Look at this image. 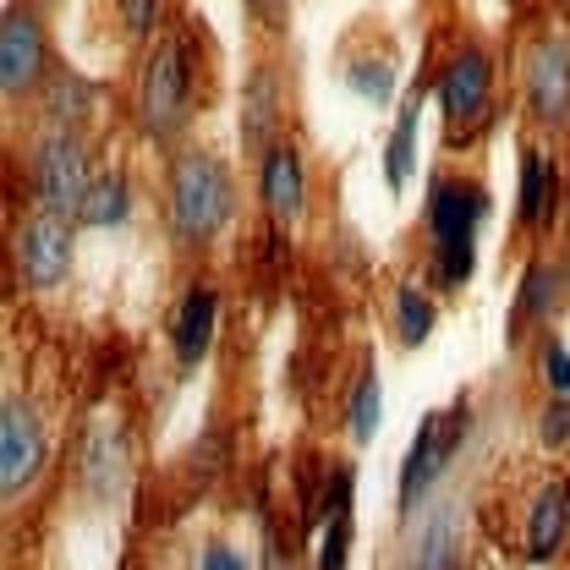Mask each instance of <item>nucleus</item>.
Segmentation results:
<instances>
[{
  "label": "nucleus",
  "mask_w": 570,
  "mask_h": 570,
  "mask_svg": "<svg viewBox=\"0 0 570 570\" xmlns=\"http://www.w3.org/2000/svg\"><path fill=\"white\" fill-rule=\"evenodd\" d=\"M489 82H494L489 56H483V50H461V56L444 67V77H439V105H444V116H450L455 127L478 121L483 105H489Z\"/></svg>",
  "instance_id": "1a4fd4ad"
},
{
  "label": "nucleus",
  "mask_w": 570,
  "mask_h": 570,
  "mask_svg": "<svg viewBox=\"0 0 570 570\" xmlns=\"http://www.w3.org/2000/svg\"><path fill=\"white\" fill-rule=\"evenodd\" d=\"M214 313H219V302H214L209 285H193L187 291V302H181V313H176V356L193 367V362H204L214 341Z\"/></svg>",
  "instance_id": "f8f14e48"
},
{
  "label": "nucleus",
  "mask_w": 570,
  "mask_h": 570,
  "mask_svg": "<svg viewBox=\"0 0 570 570\" xmlns=\"http://www.w3.org/2000/svg\"><path fill=\"white\" fill-rule=\"evenodd\" d=\"M395 318H401V341L406 346H423L433 335V302H428L417 285H401L395 291Z\"/></svg>",
  "instance_id": "6ab92c4d"
},
{
  "label": "nucleus",
  "mask_w": 570,
  "mask_h": 570,
  "mask_svg": "<svg viewBox=\"0 0 570 570\" xmlns=\"http://www.w3.org/2000/svg\"><path fill=\"white\" fill-rule=\"evenodd\" d=\"M264 570H291V560H269V566H264Z\"/></svg>",
  "instance_id": "c85d7f7f"
},
{
  "label": "nucleus",
  "mask_w": 570,
  "mask_h": 570,
  "mask_svg": "<svg viewBox=\"0 0 570 570\" xmlns=\"http://www.w3.org/2000/svg\"><path fill=\"white\" fill-rule=\"evenodd\" d=\"M132 209V193H127V181L121 176H99L94 187H88V198H82V209L77 219L82 225H121Z\"/></svg>",
  "instance_id": "dca6fc26"
},
{
  "label": "nucleus",
  "mask_w": 570,
  "mask_h": 570,
  "mask_svg": "<svg viewBox=\"0 0 570 570\" xmlns=\"http://www.w3.org/2000/svg\"><path fill=\"white\" fill-rule=\"evenodd\" d=\"M472 269H478V247H472V236H461V242H439V281L466 285L472 281Z\"/></svg>",
  "instance_id": "b1692460"
},
{
  "label": "nucleus",
  "mask_w": 570,
  "mask_h": 570,
  "mask_svg": "<svg viewBox=\"0 0 570 570\" xmlns=\"http://www.w3.org/2000/svg\"><path fill=\"white\" fill-rule=\"evenodd\" d=\"M45 466V433L28 401H6V417H0V483L6 494H22Z\"/></svg>",
  "instance_id": "39448f33"
},
{
  "label": "nucleus",
  "mask_w": 570,
  "mask_h": 570,
  "mask_svg": "<svg viewBox=\"0 0 570 570\" xmlns=\"http://www.w3.org/2000/svg\"><path fill=\"white\" fill-rule=\"evenodd\" d=\"M549 198H554V165H543V154H527L521 159V219L538 225L549 214Z\"/></svg>",
  "instance_id": "f3484780"
},
{
  "label": "nucleus",
  "mask_w": 570,
  "mask_h": 570,
  "mask_svg": "<svg viewBox=\"0 0 570 570\" xmlns=\"http://www.w3.org/2000/svg\"><path fill=\"white\" fill-rule=\"evenodd\" d=\"M346 549H352V472L335 478V515L318 543V570H346Z\"/></svg>",
  "instance_id": "2eb2a0df"
},
{
  "label": "nucleus",
  "mask_w": 570,
  "mask_h": 570,
  "mask_svg": "<svg viewBox=\"0 0 570 570\" xmlns=\"http://www.w3.org/2000/svg\"><path fill=\"white\" fill-rule=\"evenodd\" d=\"M230 219V176L209 154H187L170 176V225L181 242H209Z\"/></svg>",
  "instance_id": "f257e3e1"
},
{
  "label": "nucleus",
  "mask_w": 570,
  "mask_h": 570,
  "mask_svg": "<svg viewBox=\"0 0 570 570\" xmlns=\"http://www.w3.org/2000/svg\"><path fill=\"white\" fill-rule=\"evenodd\" d=\"M346 82H352L367 105H390V94H395V67H390V61H352V67H346Z\"/></svg>",
  "instance_id": "412c9836"
},
{
  "label": "nucleus",
  "mask_w": 570,
  "mask_h": 570,
  "mask_svg": "<svg viewBox=\"0 0 570 570\" xmlns=\"http://www.w3.org/2000/svg\"><path fill=\"white\" fill-rule=\"evenodd\" d=\"M17 258H22L28 285H39V291L61 285L71 269V225L56 209L33 214V219L22 225V236H17Z\"/></svg>",
  "instance_id": "20e7f679"
},
{
  "label": "nucleus",
  "mask_w": 570,
  "mask_h": 570,
  "mask_svg": "<svg viewBox=\"0 0 570 570\" xmlns=\"http://www.w3.org/2000/svg\"><path fill=\"white\" fill-rule=\"evenodd\" d=\"M543 373L554 379V390H560V395H570V356H566L560 341H549V346H543Z\"/></svg>",
  "instance_id": "393cba45"
},
{
  "label": "nucleus",
  "mask_w": 570,
  "mask_h": 570,
  "mask_svg": "<svg viewBox=\"0 0 570 570\" xmlns=\"http://www.w3.org/2000/svg\"><path fill=\"white\" fill-rule=\"evenodd\" d=\"M204 570H242V560H236V549L209 543V549H204Z\"/></svg>",
  "instance_id": "cd10ccee"
},
{
  "label": "nucleus",
  "mask_w": 570,
  "mask_h": 570,
  "mask_svg": "<svg viewBox=\"0 0 570 570\" xmlns=\"http://www.w3.org/2000/svg\"><path fill=\"white\" fill-rule=\"evenodd\" d=\"M45 71V28L33 11H6L0 22V82L6 94H22L33 88Z\"/></svg>",
  "instance_id": "0eeeda50"
},
{
  "label": "nucleus",
  "mask_w": 570,
  "mask_h": 570,
  "mask_svg": "<svg viewBox=\"0 0 570 570\" xmlns=\"http://www.w3.org/2000/svg\"><path fill=\"white\" fill-rule=\"evenodd\" d=\"M489 214V198L478 181H439L433 198H428V230L439 242H461L478 230V219Z\"/></svg>",
  "instance_id": "9d476101"
},
{
  "label": "nucleus",
  "mask_w": 570,
  "mask_h": 570,
  "mask_svg": "<svg viewBox=\"0 0 570 570\" xmlns=\"http://www.w3.org/2000/svg\"><path fill=\"white\" fill-rule=\"evenodd\" d=\"M127 17H132V33H148L159 17V0H127Z\"/></svg>",
  "instance_id": "bb28decb"
},
{
  "label": "nucleus",
  "mask_w": 570,
  "mask_h": 570,
  "mask_svg": "<svg viewBox=\"0 0 570 570\" xmlns=\"http://www.w3.org/2000/svg\"><path fill=\"white\" fill-rule=\"evenodd\" d=\"M466 428H472L466 401H455L450 412H428L423 417L417 439H412V450H406V466H401V515H412V504L423 499V489L450 466V455L461 450Z\"/></svg>",
  "instance_id": "f03ea898"
},
{
  "label": "nucleus",
  "mask_w": 570,
  "mask_h": 570,
  "mask_svg": "<svg viewBox=\"0 0 570 570\" xmlns=\"http://www.w3.org/2000/svg\"><path fill=\"white\" fill-rule=\"evenodd\" d=\"M142 127L154 138H170L181 121H187V67H181V50L176 45H159L142 67V94H138Z\"/></svg>",
  "instance_id": "7ed1b4c3"
},
{
  "label": "nucleus",
  "mask_w": 570,
  "mask_h": 570,
  "mask_svg": "<svg viewBox=\"0 0 570 570\" xmlns=\"http://www.w3.org/2000/svg\"><path fill=\"white\" fill-rule=\"evenodd\" d=\"M269 121H275V77L258 71L253 77V94H247V127H242V138L264 142L269 138Z\"/></svg>",
  "instance_id": "aec40b11"
},
{
  "label": "nucleus",
  "mask_w": 570,
  "mask_h": 570,
  "mask_svg": "<svg viewBox=\"0 0 570 570\" xmlns=\"http://www.w3.org/2000/svg\"><path fill=\"white\" fill-rule=\"evenodd\" d=\"M560 285H566V275L560 269H549V264H532L527 269V281H521V318H549L554 307H560Z\"/></svg>",
  "instance_id": "a211bd4d"
},
{
  "label": "nucleus",
  "mask_w": 570,
  "mask_h": 570,
  "mask_svg": "<svg viewBox=\"0 0 570 570\" xmlns=\"http://www.w3.org/2000/svg\"><path fill=\"white\" fill-rule=\"evenodd\" d=\"M417 127H423V94H412V99H406V110H401V121H395V132H390L384 176H390V187H395V193H401V187H406V176H412V159H417Z\"/></svg>",
  "instance_id": "4468645a"
},
{
  "label": "nucleus",
  "mask_w": 570,
  "mask_h": 570,
  "mask_svg": "<svg viewBox=\"0 0 570 570\" xmlns=\"http://www.w3.org/2000/svg\"><path fill=\"white\" fill-rule=\"evenodd\" d=\"M566 527H570V489L549 483V489L538 494V504H532V521H527V554H532V560H549V554L560 549Z\"/></svg>",
  "instance_id": "ddd939ff"
},
{
  "label": "nucleus",
  "mask_w": 570,
  "mask_h": 570,
  "mask_svg": "<svg viewBox=\"0 0 570 570\" xmlns=\"http://www.w3.org/2000/svg\"><path fill=\"white\" fill-rule=\"evenodd\" d=\"M88 159H82V142L61 132V138L45 142V154H39V198H45V209H82V198H88Z\"/></svg>",
  "instance_id": "423d86ee"
},
{
  "label": "nucleus",
  "mask_w": 570,
  "mask_h": 570,
  "mask_svg": "<svg viewBox=\"0 0 570 570\" xmlns=\"http://www.w3.org/2000/svg\"><path fill=\"white\" fill-rule=\"evenodd\" d=\"M543 439H549V444H566L570 439V401H554V406L543 412Z\"/></svg>",
  "instance_id": "a878e982"
},
{
  "label": "nucleus",
  "mask_w": 570,
  "mask_h": 570,
  "mask_svg": "<svg viewBox=\"0 0 570 570\" xmlns=\"http://www.w3.org/2000/svg\"><path fill=\"white\" fill-rule=\"evenodd\" d=\"M302 193H307V181H302L296 148H291V142H275L269 159H264V204H269L275 219H296V214H302Z\"/></svg>",
  "instance_id": "9b49d317"
},
{
  "label": "nucleus",
  "mask_w": 570,
  "mask_h": 570,
  "mask_svg": "<svg viewBox=\"0 0 570 570\" xmlns=\"http://www.w3.org/2000/svg\"><path fill=\"white\" fill-rule=\"evenodd\" d=\"M527 94H532V110L554 127L570 121V50L560 39H543L532 56H527Z\"/></svg>",
  "instance_id": "6e6552de"
},
{
  "label": "nucleus",
  "mask_w": 570,
  "mask_h": 570,
  "mask_svg": "<svg viewBox=\"0 0 570 570\" xmlns=\"http://www.w3.org/2000/svg\"><path fill=\"white\" fill-rule=\"evenodd\" d=\"M379 417H384V395H379V379L367 373L362 384H356V395H352V439H373L379 433Z\"/></svg>",
  "instance_id": "4be33fe9"
},
{
  "label": "nucleus",
  "mask_w": 570,
  "mask_h": 570,
  "mask_svg": "<svg viewBox=\"0 0 570 570\" xmlns=\"http://www.w3.org/2000/svg\"><path fill=\"white\" fill-rule=\"evenodd\" d=\"M417 570H461L455 566V515L444 510L433 527H428V538H423V566Z\"/></svg>",
  "instance_id": "5701e85b"
}]
</instances>
